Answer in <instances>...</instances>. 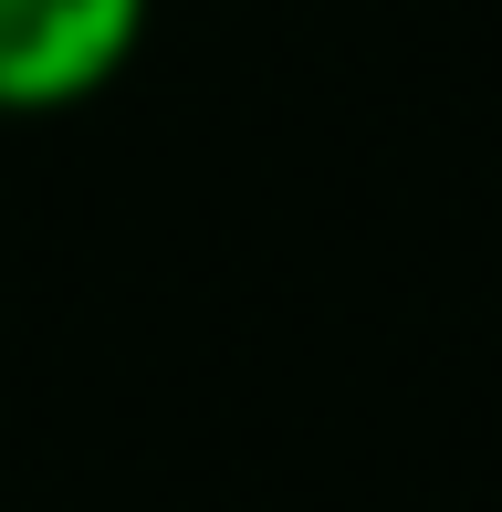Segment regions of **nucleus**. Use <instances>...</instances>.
Listing matches in <instances>:
<instances>
[{"instance_id": "obj_1", "label": "nucleus", "mask_w": 502, "mask_h": 512, "mask_svg": "<svg viewBox=\"0 0 502 512\" xmlns=\"http://www.w3.org/2000/svg\"><path fill=\"white\" fill-rule=\"evenodd\" d=\"M157 0H0V115H74L136 63Z\"/></svg>"}]
</instances>
